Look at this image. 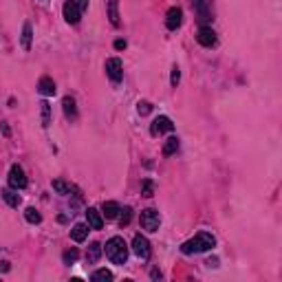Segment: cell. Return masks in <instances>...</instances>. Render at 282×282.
I'll list each match as a JSON object with an SVG mask.
<instances>
[{
  "label": "cell",
  "mask_w": 282,
  "mask_h": 282,
  "mask_svg": "<svg viewBox=\"0 0 282 282\" xmlns=\"http://www.w3.org/2000/svg\"><path fill=\"white\" fill-rule=\"evenodd\" d=\"M53 190H55V192H60V194H69V192H70V185L58 178V181H53Z\"/></svg>",
  "instance_id": "obj_27"
},
{
  "label": "cell",
  "mask_w": 282,
  "mask_h": 282,
  "mask_svg": "<svg viewBox=\"0 0 282 282\" xmlns=\"http://www.w3.org/2000/svg\"><path fill=\"white\" fill-rule=\"evenodd\" d=\"M88 225H84V223H77L73 229H70V238H73L75 243H82V241H86V236H88Z\"/></svg>",
  "instance_id": "obj_14"
},
{
  "label": "cell",
  "mask_w": 282,
  "mask_h": 282,
  "mask_svg": "<svg viewBox=\"0 0 282 282\" xmlns=\"http://www.w3.org/2000/svg\"><path fill=\"white\" fill-rule=\"evenodd\" d=\"M181 22H183V11H181V7H172L170 11H168V16H166V27L170 31H175L181 27Z\"/></svg>",
  "instance_id": "obj_10"
},
{
  "label": "cell",
  "mask_w": 282,
  "mask_h": 282,
  "mask_svg": "<svg viewBox=\"0 0 282 282\" xmlns=\"http://www.w3.org/2000/svg\"><path fill=\"white\" fill-rule=\"evenodd\" d=\"M115 49H117V51L126 49V40H117V42H115Z\"/></svg>",
  "instance_id": "obj_32"
},
{
  "label": "cell",
  "mask_w": 282,
  "mask_h": 282,
  "mask_svg": "<svg viewBox=\"0 0 282 282\" xmlns=\"http://www.w3.org/2000/svg\"><path fill=\"white\" fill-rule=\"evenodd\" d=\"M176 150H178V139L170 137L166 141V145H163V157H170V154H175Z\"/></svg>",
  "instance_id": "obj_20"
},
{
  "label": "cell",
  "mask_w": 282,
  "mask_h": 282,
  "mask_svg": "<svg viewBox=\"0 0 282 282\" xmlns=\"http://www.w3.org/2000/svg\"><path fill=\"white\" fill-rule=\"evenodd\" d=\"M178 79H181V70H178V67H172V77H170V84L172 86H176Z\"/></svg>",
  "instance_id": "obj_30"
},
{
  "label": "cell",
  "mask_w": 282,
  "mask_h": 282,
  "mask_svg": "<svg viewBox=\"0 0 282 282\" xmlns=\"http://www.w3.org/2000/svg\"><path fill=\"white\" fill-rule=\"evenodd\" d=\"M192 9L196 11V16L203 22V27H205V22L212 20V0H192Z\"/></svg>",
  "instance_id": "obj_4"
},
{
  "label": "cell",
  "mask_w": 282,
  "mask_h": 282,
  "mask_svg": "<svg viewBox=\"0 0 282 282\" xmlns=\"http://www.w3.org/2000/svg\"><path fill=\"white\" fill-rule=\"evenodd\" d=\"M40 110H42V126L46 128V126L51 124V106H49V102H42Z\"/></svg>",
  "instance_id": "obj_22"
},
{
  "label": "cell",
  "mask_w": 282,
  "mask_h": 282,
  "mask_svg": "<svg viewBox=\"0 0 282 282\" xmlns=\"http://www.w3.org/2000/svg\"><path fill=\"white\" fill-rule=\"evenodd\" d=\"M214 245H216V238L208 232H201V234H196L194 238H190V241L183 243L181 251L187 253V256H190V253H203V251H210Z\"/></svg>",
  "instance_id": "obj_1"
},
{
  "label": "cell",
  "mask_w": 282,
  "mask_h": 282,
  "mask_svg": "<svg viewBox=\"0 0 282 282\" xmlns=\"http://www.w3.org/2000/svg\"><path fill=\"white\" fill-rule=\"evenodd\" d=\"M91 278L95 280V282H110V280H112V274H110L108 269H97L95 274L91 276Z\"/></svg>",
  "instance_id": "obj_21"
},
{
  "label": "cell",
  "mask_w": 282,
  "mask_h": 282,
  "mask_svg": "<svg viewBox=\"0 0 282 282\" xmlns=\"http://www.w3.org/2000/svg\"><path fill=\"white\" fill-rule=\"evenodd\" d=\"M64 18H67L69 25H77V22H79V18H82V11L77 9L75 0H69V2H64Z\"/></svg>",
  "instance_id": "obj_9"
},
{
  "label": "cell",
  "mask_w": 282,
  "mask_h": 282,
  "mask_svg": "<svg viewBox=\"0 0 282 282\" xmlns=\"http://www.w3.org/2000/svg\"><path fill=\"white\" fill-rule=\"evenodd\" d=\"M62 258H64V262H67V265H73V262L79 258V251H77V249H69V251H64Z\"/></svg>",
  "instance_id": "obj_26"
},
{
  "label": "cell",
  "mask_w": 282,
  "mask_h": 282,
  "mask_svg": "<svg viewBox=\"0 0 282 282\" xmlns=\"http://www.w3.org/2000/svg\"><path fill=\"white\" fill-rule=\"evenodd\" d=\"M106 256L112 265H124L126 258H128V245L124 243L121 236H112L106 243Z\"/></svg>",
  "instance_id": "obj_2"
},
{
  "label": "cell",
  "mask_w": 282,
  "mask_h": 282,
  "mask_svg": "<svg viewBox=\"0 0 282 282\" xmlns=\"http://www.w3.org/2000/svg\"><path fill=\"white\" fill-rule=\"evenodd\" d=\"M133 251L137 253L141 260H148V258H150V243H148V238L137 234V236L133 238Z\"/></svg>",
  "instance_id": "obj_7"
},
{
  "label": "cell",
  "mask_w": 282,
  "mask_h": 282,
  "mask_svg": "<svg viewBox=\"0 0 282 282\" xmlns=\"http://www.w3.org/2000/svg\"><path fill=\"white\" fill-rule=\"evenodd\" d=\"M62 106H64V112H67V117H77V110H75V102L70 100V97H64V102H62Z\"/></svg>",
  "instance_id": "obj_24"
},
{
  "label": "cell",
  "mask_w": 282,
  "mask_h": 282,
  "mask_svg": "<svg viewBox=\"0 0 282 282\" xmlns=\"http://www.w3.org/2000/svg\"><path fill=\"white\" fill-rule=\"evenodd\" d=\"M2 199H4V203H7L9 208H18V205H20V196H18L13 190H4Z\"/></svg>",
  "instance_id": "obj_18"
},
{
  "label": "cell",
  "mask_w": 282,
  "mask_h": 282,
  "mask_svg": "<svg viewBox=\"0 0 282 282\" xmlns=\"http://www.w3.org/2000/svg\"><path fill=\"white\" fill-rule=\"evenodd\" d=\"M25 218L29 220V223H34V225H37L42 220V216H40V212H37L35 208H27L25 210Z\"/></svg>",
  "instance_id": "obj_23"
},
{
  "label": "cell",
  "mask_w": 282,
  "mask_h": 282,
  "mask_svg": "<svg viewBox=\"0 0 282 282\" xmlns=\"http://www.w3.org/2000/svg\"><path fill=\"white\" fill-rule=\"evenodd\" d=\"M152 192H154L152 181H150V178H145V181L141 183V194H143V196H152Z\"/></svg>",
  "instance_id": "obj_28"
},
{
  "label": "cell",
  "mask_w": 282,
  "mask_h": 282,
  "mask_svg": "<svg viewBox=\"0 0 282 282\" xmlns=\"http://www.w3.org/2000/svg\"><path fill=\"white\" fill-rule=\"evenodd\" d=\"M100 256H102V245L100 243H91V247H88V251H86L88 265H95V262L100 260Z\"/></svg>",
  "instance_id": "obj_15"
},
{
  "label": "cell",
  "mask_w": 282,
  "mask_h": 282,
  "mask_svg": "<svg viewBox=\"0 0 282 282\" xmlns=\"http://www.w3.org/2000/svg\"><path fill=\"white\" fill-rule=\"evenodd\" d=\"M196 40H199L201 46H214L216 44V34L212 27H201L199 34H196Z\"/></svg>",
  "instance_id": "obj_11"
},
{
  "label": "cell",
  "mask_w": 282,
  "mask_h": 282,
  "mask_svg": "<svg viewBox=\"0 0 282 282\" xmlns=\"http://www.w3.org/2000/svg\"><path fill=\"white\" fill-rule=\"evenodd\" d=\"M150 110H152V104H150V102H139V104H137V112H139L141 117L148 115Z\"/></svg>",
  "instance_id": "obj_29"
},
{
  "label": "cell",
  "mask_w": 282,
  "mask_h": 282,
  "mask_svg": "<svg viewBox=\"0 0 282 282\" xmlns=\"http://www.w3.org/2000/svg\"><path fill=\"white\" fill-rule=\"evenodd\" d=\"M9 185L13 190H25L27 187V176L20 166H11V170H9Z\"/></svg>",
  "instance_id": "obj_5"
},
{
  "label": "cell",
  "mask_w": 282,
  "mask_h": 282,
  "mask_svg": "<svg viewBox=\"0 0 282 282\" xmlns=\"http://www.w3.org/2000/svg\"><path fill=\"white\" fill-rule=\"evenodd\" d=\"M117 7H119L117 0H110V2H108V18H110V22L115 27L119 25V11H117Z\"/></svg>",
  "instance_id": "obj_19"
},
{
  "label": "cell",
  "mask_w": 282,
  "mask_h": 282,
  "mask_svg": "<svg viewBox=\"0 0 282 282\" xmlns=\"http://www.w3.org/2000/svg\"><path fill=\"white\" fill-rule=\"evenodd\" d=\"M86 223H88V227L91 229H102L104 227V218H102V214L95 208L86 210Z\"/></svg>",
  "instance_id": "obj_12"
},
{
  "label": "cell",
  "mask_w": 282,
  "mask_h": 282,
  "mask_svg": "<svg viewBox=\"0 0 282 282\" xmlns=\"http://www.w3.org/2000/svg\"><path fill=\"white\" fill-rule=\"evenodd\" d=\"M175 130V124H172L170 117H157V119L152 121V126H150V133L152 135H163V133H172Z\"/></svg>",
  "instance_id": "obj_8"
},
{
  "label": "cell",
  "mask_w": 282,
  "mask_h": 282,
  "mask_svg": "<svg viewBox=\"0 0 282 282\" xmlns=\"http://www.w3.org/2000/svg\"><path fill=\"white\" fill-rule=\"evenodd\" d=\"M102 210H104V216H106V218L112 220V218H117V216H119V210H121V208L115 203V201H106Z\"/></svg>",
  "instance_id": "obj_16"
},
{
  "label": "cell",
  "mask_w": 282,
  "mask_h": 282,
  "mask_svg": "<svg viewBox=\"0 0 282 282\" xmlns=\"http://www.w3.org/2000/svg\"><path fill=\"white\" fill-rule=\"evenodd\" d=\"M119 212H121V214H119V223H121V227H124V225H128L130 218H133V210L124 208V210H119Z\"/></svg>",
  "instance_id": "obj_25"
},
{
  "label": "cell",
  "mask_w": 282,
  "mask_h": 282,
  "mask_svg": "<svg viewBox=\"0 0 282 282\" xmlns=\"http://www.w3.org/2000/svg\"><path fill=\"white\" fill-rule=\"evenodd\" d=\"M75 4H77V9H79V11H84V9L88 7V0H75Z\"/></svg>",
  "instance_id": "obj_31"
},
{
  "label": "cell",
  "mask_w": 282,
  "mask_h": 282,
  "mask_svg": "<svg viewBox=\"0 0 282 282\" xmlns=\"http://www.w3.org/2000/svg\"><path fill=\"white\" fill-rule=\"evenodd\" d=\"M37 93L44 97H53L55 95V82L51 77H42L40 82H37Z\"/></svg>",
  "instance_id": "obj_13"
},
{
  "label": "cell",
  "mask_w": 282,
  "mask_h": 282,
  "mask_svg": "<svg viewBox=\"0 0 282 282\" xmlns=\"http://www.w3.org/2000/svg\"><path fill=\"white\" fill-rule=\"evenodd\" d=\"M31 37H34V29L29 22H25V27H22V49L25 51L31 49Z\"/></svg>",
  "instance_id": "obj_17"
},
{
  "label": "cell",
  "mask_w": 282,
  "mask_h": 282,
  "mask_svg": "<svg viewBox=\"0 0 282 282\" xmlns=\"http://www.w3.org/2000/svg\"><path fill=\"white\" fill-rule=\"evenodd\" d=\"M139 220H141V227H143L145 232H157L159 225H161V216H159V212L152 210V208H148V210L141 212V218Z\"/></svg>",
  "instance_id": "obj_3"
},
{
  "label": "cell",
  "mask_w": 282,
  "mask_h": 282,
  "mask_svg": "<svg viewBox=\"0 0 282 282\" xmlns=\"http://www.w3.org/2000/svg\"><path fill=\"white\" fill-rule=\"evenodd\" d=\"M106 75L112 79V82H119V79L124 77V64H121L119 58L106 60Z\"/></svg>",
  "instance_id": "obj_6"
}]
</instances>
